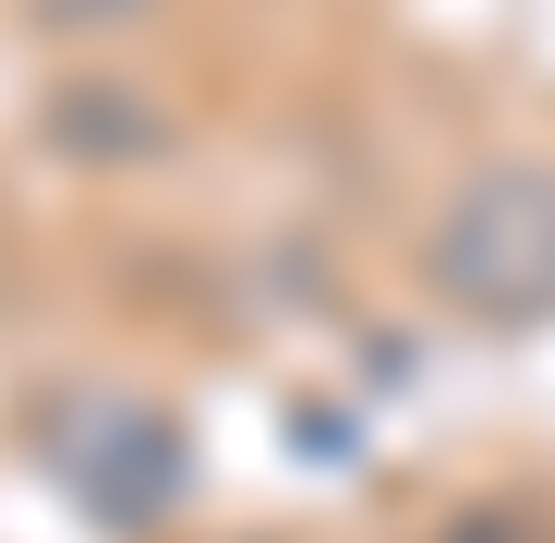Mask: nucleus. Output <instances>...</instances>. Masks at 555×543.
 Wrapping results in <instances>:
<instances>
[{"label": "nucleus", "instance_id": "1", "mask_svg": "<svg viewBox=\"0 0 555 543\" xmlns=\"http://www.w3.org/2000/svg\"><path fill=\"white\" fill-rule=\"evenodd\" d=\"M423 279L472 326H543L555 314V169L531 157L472 169L423 230Z\"/></svg>", "mask_w": 555, "mask_h": 543}, {"label": "nucleus", "instance_id": "2", "mask_svg": "<svg viewBox=\"0 0 555 543\" xmlns=\"http://www.w3.org/2000/svg\"><path fill=\"white\" fill-rule=\"evenodd\" d=\"M49 471L98 507V519H157L181 495V435L133 399H73L49 423Z\"/></svg>", "mask_w": 555, "mask_h": 543}, {"label": "nucleus", "instance_id": "3", "mask_svg": "<svg viewBox=\"0 0 555 543\" xmlns=\"http://www.w3.org/2000/svg\"><path fill=\"white\" fill-rule=\"evenodd\" d=\"M37 13H49V25H121L133 0H37Z\"/></svg>", "mask_w": 555, "mask_h": 543}, {"label": "nucleus", "instance_id": "4", "mask_svg": "<svg viewBox=\"0 0 555 543\" xmlns=\"http://www.w3.org/2000/svg\"><path fill=\"white\" fill-rule=\"evenodd\" d=\"M447 543H531V531H519V519H495V507H472V519H459Z\"/></svg>", "mask_w": 555, "mask_h": 543}]
</instances>
